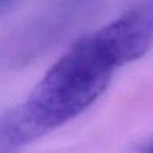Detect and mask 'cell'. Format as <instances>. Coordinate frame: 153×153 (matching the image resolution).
I'll return each mask as SVG.
<instances>
[{
    "mask_svg": "<svg viewBox=\"0 0 153 153\" xmlns=\"http://www.w3.org/2000/svg\"><path fill=\"white\" fill-rule=\"evenodd\" d=\"M116 67L141 58L153 43V0H144L93 34Z\"/></svg>",
    "mask_w": 153,
    "mask_h": 153,
    "instance_id": "2",
    "label": "cell"
},
{
    "mask_svg": "<svg viewBox=\"0 0 153 153\" xmlns=\"http://www.w3.org/2000/svg\"><path fill=\"white\" fill-rule=\"evenodd\" d=\"M0 1H3V0H0Z\"/></svg>",
    "mask_w": 153,
    "mask_h": 153,
    "instance_id": "4",
    "label": "cell"
},
{
    "mask_svg": "<svg viewBox=\"0 0 153 153\" xmlns=\"http://www.w3.org/2000/svg\"><path fill=\"white\" fill-rule=\"evenodd\" d=\"M116 69L93 35L76 40L0 118V152L18 151L79 116L105 91Z\"/></svg>",
    "mask_w": 153,
    "mask_h": 153,
    "instance_id": "1",
    "label": "cell"
},
{
    "mask_svg": "<svg viewBox=\"0 0 153 153\" xmlns=\"http://www.w3.org/2000/svg\"><path fill=\"white\" fill-rule=\"evenodd\" d=\"M151 151H153V148H151Z\"/></svg>",
    "mask_w": 153,
    "mask_h": 153,
    "instance_id": "3",
    "label": "cell"
}]
</instances>
